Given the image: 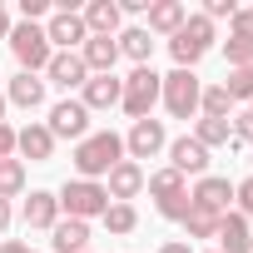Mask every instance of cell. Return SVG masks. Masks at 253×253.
<instances>
[{"mask_svg": "<svg viewBox=\"0 0 253 253\" xmlns=\"http://www.w3.org/2000/svg\"><path fill=\"white\" fill-rule=\"evenodd\" d=\"M119 159H124V134H114V129H89V134L75 144V154H70L75 174H80V179H94V184H104V174H109Z\"/></svg>", "mask_w": 253, "mask_h": 253, "instance_id": "obj_1", "label": "cell"}, {"mask_svg": "<svg viewBox=\"0 0 253 253\" xmlns=\"http://www.w3.org/2000/svg\"><path fill=\"white\" fill-rule=\"evenodd\" d=\"M213 40H218V30H213V20H204V15H189L184 20V30L169 40V55H174V70H194L209 50H213Z\"/></svg>", "mask_w": 253, "mask_h": 253, "instance_id": "obj_2", "label": "cell"}, {"mask_svg": "<svg viewBox=\"0 0 253 253\" xmlns=\"http://www.w3.org/2000/svg\"><path fill=\"white\" fill-rule=\"evenodd\" d=\"M10 55H15V65H20L25 75H45V65L55 60V50H50V35H45V25H30V20L10 25Z\"/></svg>", "mask_w": 253, "mask_h": 253, "instance_id": "obj_3", "label": "cell"}, {"mask_svg": "<svg viewBox=\"0 0 253 253\" xmlns=\"http://www.w3.org/2000/svg\"><path fill=\"white\" fill-rule=\"evenodd\" d=\"M199 94H204V80L194 70H169L159 75V104L174 114V119H194L199 114Z\"/></svg>", "mask_w": 253, "mask_h": 253, "instance_id": "obj_4", "label": "cell"}, {"mask_svg": "<svg viewBox=\"0 0 253 253\" xmlns=\"http://www.w3.org/2000/svg\"><path fill=\"white\" fill-rule=\"evenodd\" d=\"M154 104H159V75H154V65H134L129 75H124L119 109L129 119H154Z\"/></svg>", "mask_w": 253, "mask_h": 253, "instance_id": "obj_5", "label": "cell"}, {"mask_svg": "<svg viewBox=\"0 0 253 253\" xmlns=\"http://www.w3.org/2000/svg\"><path fill=\"white\" fill-rule=\"evenodd\" d=\"M60 199V213L65 218H104V209H109V194H104V184H94V179H65V189L55 194Z\"/></svg>", "mask_w": 253, "mask_h": 253, "instance_id": "obj_6", "label": "cell"}, {"mask_svg": "<svg viewBox=\"0 0 253 253\" xmlns=\"http://www.w3.org/2000/svg\"><path fill=\"white\" fill-rule=\"evenodd\" d=\"M169 149V129H164V119H134L129 124V134H124V159H159Z\"/></svg>", "mask_w": 253, "mask_h": 253, "instance_id": "obj_7", "label": "cell"}, {"mask_svg": "<svg viewBox=\"0 0 253 253\" xmlns=\"http://www.w3.org/2000/svg\"><path fill=\"white\" fill-rule=\"evenodd\" d=\"M45 129L55 134V144H60V139H75V144H80V139L89 134V109H84L80 99H55V104H50V119H45Z\"/></svg>", "mask_w": 253, "mask_h": 253, "instance_id": "obj_8", "label": "cell"}, {"mask_svg": "<svg viewBox=\"0 0 253 253\" xmlns=\"http://www.w3.org/2000/svg\"><path fill=\"white\" fill-rule=\"evenodd\" d=\"M189 199H194V209L223 218V213H233V179H223V174H204V179H194Z\"/></svg>", "mask_w": 253, "mask_h": 253, "instance_id": "obj_9", "label": "cell"}, {"mask_svg": "<svg viewBox=\"0 0 253 253\" xmlns=\"http://www.w3.org/2000/svg\"><path fill=\"white\" fill-rule=\"evenodd\" d=\"M164 154H169V169H179L184 179H189V174H194V179H204V174H209V149H204L194 134L169 139V149H164Z\"/></svg>", "mask_w": 253, "mask_h": 253, "instance_id": "obj_10", "label": "cell"}, {"mask_svg": "<svg viewBox=\"0 0 253 253\" xmlns=\"http://www.w3.org/2000/svg\"><path fill=\"white\" fill-rule=\"evenodd\" d=\"M15 154H20V164L30 159V164H50L55 159V134L45 129V124H25V129H15Z\"/></svg>", "mask_w": 253, "mask_h": 253, "instance_id": "obj_11", "label": "cell"}, {"mask_svg": "<svg viewBox=\"0 0 253 253\" xmlns=\"http://www.w3.org/2000/svg\"><path fill=\"white\" fill-rule=\"evenodd\" d=\"M45 35H50V50H80V45L89 40V30H84L80 10H55V15H50V25H45Z\"/></svg>", "mask_w": 253, "mask_h": 253, "instance_id": "obj_12", "label": "cell"}, {"mask_svg": "<svg viewBox=\"0 0 253 253\" xmlns=\"http://www.w3.org/2000/svg\"><path fill=\"white\" fill-rule=\"evenodd\" d=\"M89 70L80 60V50H55V60L45 65V84H60V89H84Z\"/></svg>", "mask_w": 253, "mask_h": 253, "instance_id": "obj_13", "label": "cell"}, {"mask_svg": "<svg viewBox=\"0 0 253 253\" xmlns=\"http://www.w3.org/2000/svg\"><path fill=\"white\" fill-rule=\"evenodd\" d=\"M139 189H144V169H139L134 159H119V164L104 174V194H109V204H129Z\"/></svg>", "mask_w": 253, "mask_h": 253, "instance_id": "obj_14", "label": "cell"}, {"mask_svg": "<svg viewBox=\"0 0 253 253\" xmlns=\"http://www.w3.org/2000/svg\"><path fill=\"white\" fill-rule=\"evenodd\" d=\"M20 218H25V228H35V233H50V228L60 223V199H55L50 189H30V199H25Z\"/></svg>", "mask_w": 253, "mask_h": 253, "instance_id": "obj_15", "label": "cell"}, {"mask_svg": "<svg viewBox=\"0 0 253 253\" xmlns=\"http://www.w3.org/2000/svg\"><path fill=\"white\" fill-rule=\"evenodd\" d=\"M223 55H228V70H238L243 60H253V10H238V15L228 20Z\"/></svg>", "mask_w": 253, "mask_h": 253, "instance_id": "obj_16", "label": "cell"}, {"mask_svg": "<svg viewBox=\"0 0 253 253\" xmlns=\"http://www.w3.org/2000/svg\"><path fill=\"white\" fill-rule=\"evenodd\" d=\"M80 20L89 35H119L124 30V15H119V0H89V5H80Z\"/></svg>", "mask_w": 253, "mask_h": 253, "instance_id": "obj_17", "label": "cell"}, {"mask_svg": "<svg viewBox=\"0 0 253 253\" xmlns=\"http://www.w3.org/2000/svg\"><path fill=\"white\" fill-rule=\"evenodd\" d=\"M119 89H124L119 75H89L84 89H80V104H84L89 114H94V109H114V104H119Z\"/></svg>", "mask_w": 253, "mask_h": 253, "instance_id": "obj_18", "label": "cell"}, {"mask_svg": "<svg viewBox=\"0 0 253 253\" xmlns=\"http://www.w3.org/2000/svg\"><path fill=\"white\" fill-rule=\"evenodd\" d=\"M184 20H189V5H184V0H154V5H149V35H179L184 30Z\"/></svg>", "mask_w": 253, "mask_h": 253, "instance_id": "obj_19", "label": "cell"}, {"mask_svg": "<svg viewBox=\"0 0 253 253\" xmlns=\"http://www.w3.org/2000/svg\"><path fill=\"white\" fill-rule=\"evenodd\" d=\"M80 60H84L89 75H114V65H119V45H114L109 35H89V40L80 45Z\"/></svg>", "mask_w": 253, "mask_h": 253, "instance_id": "obj_20", "label": "cell"}, {"mask_svg": "<svg viewBox=\"0 0 253 253\" xmlns=\"http://www.w3.org/2000/svg\"><path fill=\"white\" fill-rule=\"evenodd\" d=\"M5 104H15V109H45V75H15L10 84H5Z\"/></svg>", "mask_w": 253, "mask_h": 253, "instance_id": "obj_21", "label": "cell"}, {"mask_svg": "<svg viewBox=\"0 0 253 253\" xmlns=\"http://www.w3.org/2000/svg\"><path fill=\"white\" fill-rule=\"evenodd\" d=\"M50 253H89V223L84 218H60L50 228Z\"/></svg>", "mask_w": 253, "mask_h": 253, "instance_id": "obj_22", "label": "cell"}, {"mask_svg": "<svg viewBox=\"0 0 253 253\" xmlns=\"http://www.w3.org/2000/svg\"><path fill=\"white\" fill-rule=\"evenodd\" d=\"M213 238H218V253H253V228L243 213H223Z\"/></svg>", "mask_w": 253, "mask_h": 253, "instance_id": "obj_23", "label": "cell"}, {"mask_svg": "<svg viewBox=\"0 0 253 253\" xmlns=\"http://www.w3.org/2000/svg\"><path fill=\"white\" fill-rule=\"evenodd\" d=\"M114 45H119V55H129L134 65H149V60H154V35H149L144 25H124V30L114 35Z\"/></svg>", "mask_w": 253, "mask_h": 253, "instance_id": "obj_24", "label": "cell"}, {"mask_svg": "<svg viewBox=\"0 0 253 253\" xmlns=\"http://www.w3.org/2000/svg\"><path fill=\"white\" fill-rule=\"evenodd\" d=\"M144 184H149V194H154V204H169V199H179V194H189V184H184V174L179 169H154V174H144Z\"/></svg>", "mask_w": 253, "mask_h": 253, "instance_id": "obj_25", "label": "cell"}, {"mask_svg": "<svg viewBox=\"0 0 253 253\" xmlns=\"http://www.w3.org/2000/svg\"><path fill=\"white\" fill-rule=\"evenodd\" d=\"M194 139L204 144V149H223V144H233V129H228V119H194Z\"/></svg>", "mask_w": 253, "mask_h": 253, "instance_id": "obj_26", "label": "cell"}, {"mask_svg": "<svg viewBox=\"0 0 253 253\" xmlns=\"http://www.w3.org/2000/svg\"><path fill=\"white\" fill-rule=\"evenodd\" d=\"M99 223H104V228H109L114 238H129V233L139 228V209H134V204H109Z\"/></svg>", "mask_w": 253, "mask_h": 253, "instance_id": "obj_27", "label": "cell"}, {"mask_svg": "<svg viewBox=\"0 0 253 253\" xmlns=\"http://www.w3.org/2000/svg\"><path fill=\"white\" fill-rule=\"evenodd\" d=\"M223 89H228V99H233V104H248V99H253V60H243L238 70H228Z\"/></svg>", "mask_w": 253, "mask_h": 253, "instance_id": "obj_28", "label": "cell"}, {"mask_svg": "<svg viewBox=\"0 0 253 253\" xmlns=\"http://www.w3.org/2000/svg\"><path fill=\"white\" fill-rule=\"evenodd\" d=\"M228 109H233V99H228L223 84H209V89L199 94V114H204V119H228Z\"/></svg>", "mask_w": 253, "mask_h": 253, "instance_id": "obj_29", "label": "cell"}, {"mask_svg": "<svg viewBox=\"0 0 253 253\" xmlns=\"http://www.w3.org/2000/svg\"><path fill=\"white\" fill-rule=\"evenodd\" d=\"M15 194H25V164L20 159H0V199H15Z\"/></svg>", "mask_w": 253, "mask_h": 253, "instance_id": "obj_30", "label": "cell"}, {"mask_svg": "<svg viewBox=\"0 0 253 253\" xmlns=\"http://www.w3.org/2000/svg\"><path fill=\"white\" fill-rule=\"evenodd\" d=\"M184 233H189V243H194V238H213V233H218V213L189 209V218H184Z\"/></svg>", "mask_w": 253, "mask_h": 253, "instance_id": "obj_31", "label": "cell"}, {"mask_svg": "<svg viewBox=\"0 0 253 253\" xmlns=\"http://www.w3.org/2000/svg\"><path fill=\"white\" fill-rule=\"evenodd\" d=\"M233 124H228V129H233V144H253V109H238V114H228Z\"/></svg>", "mask_w": 253, "mask_h": 253, "instance_id": "obj_32", "label": "cell"}, {"mask_svg": "<svg viewBox=\"0 0 253 253\" xmlns=\"http://www.w3.org/2000/svg\"><path fill=\"white\" fill-rule=\"evenodd\" d=\"M204 20H233L238 15V5H233V0H204V10H199Z\"/></svg>", "mask_w": 253, "mask_h": 253, "instance_id": "obj_33", "label": "cell"}, {"mask_svg": "<svg viewBox=\"0 0 253 253\" xmlns=\"http://www.w3.org/2000/svg\"><path fill=\"white\" fill-rule=\"evenodd\" d=\"M233 204H238L243 218H253V174H248L243 184H233Z\"/></svg>", "mask_w": 253, "mask_h": 253, "instance_id": "obj_34", "label": "cell"}, {"mask_svg": "<svg viewBox=\"0 0 253 253\" xmlns=\"http://www.w3.org/2000/svg\"><path fill=\"white\" fill-rule=\"evenodd\" d=\"M50 15V0H20V20H30V25H40Z\"/></svg>", "mask_w": 253, "mask_h": 253, "instance_id": "obj_35", "label": "cell"}, {"mask_svg": "<svg viewBox=\"0 0 253 253\" xmlns=\"http://www.w3.org/2000/svg\"><path fill=\"white\" fill-rule=\"evenodd\" d=\"M0 159H15V124H0Z\"/></svg>", "mask_w": 253, "mask_h": 253, "instance_id": "obj_36", "label": "cell"}, {"mask_svg": "<svg viewBox=\"0 0 253 253\" xmlns=\"http://www.w3.org/2000/svg\"><path fill=\"white\" fill-rule=\"evenodd\" d=\"M159 253H199L189 238H169V243H159Z\"/></svg>", "mask_w": 253, "mask_h": 253, "instance_id": "obj_37", "label": "cell"}, {"mask_svg": "<svg viewBox=\"0 0 253 253\" xmlns=\"http://www.w3.org/2000/svg\"><path fill=\"white\" fill-rule=\"evenodd\" d=\"M10 223H15V209H10V204H5V199H0V233H5V228H10Z\"/></svg>", "mask_w": 253, "mask_h": 253, "instance_id": "obj_38", "label": "cell"}, {"mask_svg": "<svg viewBox=\"0 0 253 253\" xmlns=\"http://www.w3.org/2000/svg\"><path fill=\"white\" fill-rule=\"evenodd\" d=\"M0 253H30V243H20V238H5V243H0Z\"/></svg>", "mask_w": 253, "mask_h": 253, "instance_id": "obj_39", "label": "cell"}, {"mask_svg": "<svg viewBox=\"0 0 253 253\" xmlns=\"http://www.w3.org/2000/svg\"><path fill=\"white\" fill-rule=\"evenodd\" d=\"M0 40H10V10L0 5Z\"/></svg>", "mask_w": 253, "mask_h": 253, "instance_id": "obj_40", "label": "cell"}, {"mask_svg": "<svg viewBox=\"0 0 253 253\" xmlns=\"http://www.w3.org/2000/svg\"><path fill=\"white\" fill-rule=\"evenodd\" d=\"M5 109H10V104H5V89H0V124H5Z\"/></svg>", "mask_w": 253, "mask_h": 253, "instance_id": "obj_41", "label": "cell"}, {"mask_svg": "<svg viewBox=\"0 0 253 253\" xmlns=\"http://www.w3.org/2000/svg\"><path fill=\"white\" fill-rule=\"evenodd\" d=\"M243 109H253V99H248V104H243Z\"/></svg>", "mask_w": 253, "mask_h": 253, "instance_id": "obj_42", "label": "cell"}, {"mask_svg": "<svg viewBox=\"0 0 253 253\" xmlns=\"http://www.w3.org/2000/svg\"><path fill=\"white\" fill-rule=\"evenodd\" d=\"M209 253H218V248H209Z\"/></svg>", "mask_w": 253, "mask_h": 253, "instance_id": "obj_43", "label": "cell"}]
</instances>
